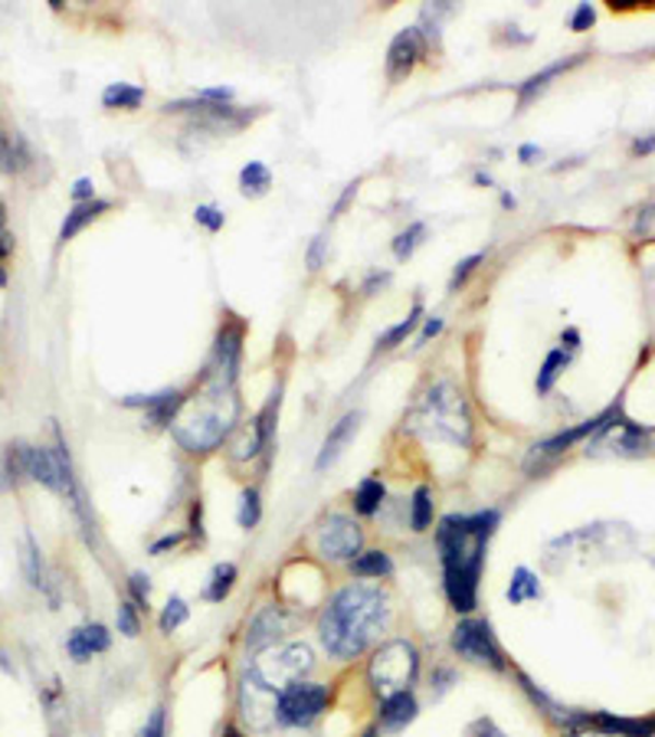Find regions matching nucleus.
Returning <instances> with one entry per match:
<instances>
[{"label":"nucleus","mask_w":655,"mask_h":737,"mask_svg":"<svg viewBox=\"0 0 655 737\" xmlns=\"http://www.w3.org/2000/svg\"><path fill=\"white\" fill-rule=\"evenodd\" d=\"M632 151H635V154H648V151H655V135H652V138H645V141L639 138V141L632 144Z\"/></svg>","instance_id":"nucleus-46"},{"label":"nucleus","mask_w":655,"mask_h":737,"mask_svg":"<svg viewBox=\"0 0 655 737\" xmlns=\"http://www.w3.org/2000/svg\"><path fill=\"white\" fill-rule=\"evenodd\" d=\"M321 250H324V237H318L314 246H311V253H308V266H311V269L321 266Z\"/></svg>","instance_id":"nucleus-44"},{"label":"nucleus","mask_w":655,"mask_h":737,"mask_svg":"<svg viewBox=\"0 0 655 737\" xmlns=\"http://www.w3.org/2000/svg\"><path fill=\"white\" fill-rule=\"evenodd\" d=\"M580 60H583V56H570V60H561V63H551V66H548V69H541V73H538V76H531V79H528V82H525V86H522V89H518V105H522V109H525V105H528V102H531V99H535V96H541V92H544V89H548V82H551V79H554V76H561V73H567V69H570V66H577V63H580Z\"/></svg>","instance_id":"nucleus-19"},{"label":"nucleus","mask_w":655,"mask_h":737,"mask_svg":"<svg viewBox=\"0 0 655 737\" xmlns=\"http://www.w3.org/2000/svg\"><path fill=\"white\" fill-rule=\"evenodd\" d=\"M194 220H197V224H204V227H207V230H214V233L223 227V214H220L217 207H210V204H207V207H197V211H194Z\"/></svg>","instance_id":"nucleus-36"},{"label":"nucleus","mask_w":655,"mask_h":737,"mask_svg":"<svg viewBox=\"0 0 655 737\" xmlns=\"http://www.w3.org/2000/svg\"><path fill=\"white\" fill-rule=\"evenodd\" d=\"M423 233H426V227H423V224H413L410 230H403V233L394 240V256H397V259H407V256L416 250V243H420V237H423Z\"/></svg>","instance_id":"nucleus-31"},{"label":"nucleus","mask_w":655,"mask_h":737,"mask_svg":"<svg viewBox=\"0 0 655 737\" xmlns=\"http://www.w3.org/2000/svg\"><path fill=\"white\" fill-rule=\"evenodd\" d=\"M420 315H423V305L416 302V305H413V312H410V315H407V318H403L400 325H394V328H390L387 334H381V338H377V351H390V347L403 344V341H407V338L413 334V328L420 325Z\"/></svg>","instance_id":"nucleus-25"},{"label":"nucleus","mask_w":655,"mask_h":737,"mask_svg":"<svg viewBox=\"0 0 655 737\" xmlns=\"http://www.w3.org/2000/svg\"><path fill=\"white\" fill-rule=\"evenodd\" d=\"M416 672H420V652L413 649V643L407 639H390L384 643L374 659H371V685L384 695H394V691H410V685L416 682Z\"/></svg>","instance_id":"nucleus-5"},{"label":"nucleus","mask_w":655,"mask_h":737,"mask_svg":"<svg viewBox=\"0 0 655 737\" xmlns=\"http://www.w3.org/2000/svg\"><path fill=\"white\" fill-rule=\"evenodd\" d=\"M384 482L381 479H364L361 485H358V492H355V511L358 514H364V518H371V514H377L381 511V505H384Z\"/></svg>","instance_id":"nucleus-21"},{"label":"nucleus","mask_w":655,"mask_h":737,"mask_svg":"<svg viewBox=\"0 0 655 737\" xmlns=\"http://www.w3.org/2000/svg\"><path fill=\"white\" fill-rule=\"evenodd\" d=\"M181 544V534H168V537H160L154 547H151V555H164V550H168V547H178Z\"/></svg>","instance_id":"nucleus-43"},{"label":"nucleus","mask_w":655,"mask_h":737,"mask_svg":"<svg viewBox=\"0 0 655 737\" xmlns=\"http://www.w3.org/2000/svg\"><path fill=\"white\" fill-rule=\"evenodd\" d=\"M24 167V161L17 157V148H14V141L0 131V170L4 174H14V170H21Z\"/></svg>","instance_id":"nucleus-32"},{"label":"nucleus","mask_w":655,"mask_h":737,"mask_svg":"<svg viewBox=\"0 0 655 737\" xmlns=\"http://www.w3.org/2000/svg\"><path fill=\"white\" fill-rule=\"evenodd\" d=\"M481 263V253H475V256H468V259H462L459 266H455V272H452V279H449V292H455L472 272H475V266Z\"/></svg>","instance_id":"nucleus-34"},{"label":"nucleus","mask_w":655,"mask_h":737,"mask_svg":"<svg viewBox=\"0 0 655 737\" xmlns=\"http://www.w3.org/2000/svg\"><path fill=\"white\" fill-rule=\"evenodd\" d=\"M364 737H377V727H368V730H364Z\"/></svg>","instance_id":"nucleus-49"},{"label":"nucleus","mask_w":655,"mask_h":737,"mask_svg":"<svg viewBox=\"0 0 655 737\" xmlns=\"http://www.w3.org/2000/svg\"><path fill=\"white\" fill-rule=\"evenodd\" d=\"M14 250L11 233H8V214H4V201H0V259H8Z\"/></svg>","instance_id":"nucleus-38"},{"label":"nucleus","mask_w":655,"mask_h":737,"mask_svg":"<svg viewBox=\"0 0 655 737\" xmlns=\"http://www.w3.org/2000/svg\"><path fill=\"white\" fill-rule=\"evenodd\" d=\"M118 633H125V636H138L134 603H121V607H118Z\"/></svg>","instance_id":"nucleus-35"},{"label":"nucleus","mask_w":655,"mask_h":737,"mask_svg":"<svg viewBox=\"0 0 655 737\" xmlns=\"http://www.w3.org/2000/svg\"><path fill=\"white\" fill-rule=\"evenodd\" d=\"M465 737H505V730L496 721H491V717H478V721L468 724Z\"/></svg>","instance_id":"nucleus-33"},{"label":"nucleus","mask_w":655,"mask_h":737,"mask_svg":"<svg viewBox=\"0 0 655 737\" xmlns=\"http://www.w3.org/2000/svg\"><path fill=\"white\" fill-rule=\"evenodd\" d=\"M358 423H361V414H345L338 423H335V430L328 433V440H324V446H321V453H318V459H314V469L318 472H324L328 466H332L342 453H345V446L355 440V433H358Z\"/></svg>","instance_id":"nucleus-14"},{"label":"nucleus","mask_w":655,"mask_h":737,"mask_svg":"<svg viewBox=\"0 0 655 737\" xmlns=\"http://www.w3.org/2000/svg\"><path fill=\"white\" fill-rule=\"evenodd\" d=\"M233 584H236V568L233 564H217L214 574H210V584H207L204 597L214 600V603H220L233 590Z\"/></svg>","instance_id":"nucleus-26"},{"label":"nucleus","mask_w":655,"mask_h":737,"mask_svg":"<svg viewBox=\"0 0 655 737\" xmlns=\"http://www.w3.org/2000/svg\"><path fill=\"white\" fill-rule=\"evenodd\" d=\"M328 701H332V691H328V685H318V682H292L288 688L279 691L275 721L285 724V727H305V724H311L328 708Z\"/></svg>","instance_id":"nucleus-6"},{"label":"nucleus","mask_w":655,"mask_h":737,"mask_svg":"<svg viewBox=\"0 0 655 737\" xmlns=\"http://www.w3.org/2000/svg\"><path fill=\"white\" fill-rule=\"evenodd\" d=\"M538 597H541L538 577H535L528 568H518V571H515V581H512V587H509V600H512V603H525V600H538Z\"/></svg>","instance_id":"nucleus-27"},{"label":"nucleus","mask_w":655,"mask_h":737,"mask_svg":"<svg viewBox=\"0 0 655 737\" xmlns=\"http://www.w3.org/2000/svg\"><path fill=\"white\" fill-rule=\"evenodd\" d=\"M240 351H243V325H223L207 364L204 384L207 387H233L236 384V367H240Z\"/></svg>","instance_id":"nucleus-9"},{"label":"nucleus","mask_w":655,"mask_h":737,"mask_svg":"<svg viewBox=\"0 0 655 737\" xmlns=\"http://www.w3.org/2000/svg\"><path fill=\"white\" fill-rule=\"evenodd\" d=\"M223 737H243V734H240L236 727H227V730H223Z\"/></svg>","instance_id":"nucleus-48"},{"label":"nucleus","mask_w":655,"mask_h":737,"mask_svg":"<svg viewBox=\"0 0 655 737\" xmlns=\"http://www.w3.org/2000/svg\"><path fill=\"white\" fill-rule=\"evenodd\" d=\"M240 501H243V505H240V524H243V528L249 531V528H256V524H259V518H262L259 492H256V488H246Z\"/></svg>","instance_id":"nucleus-29"},{"label":"nucleus","mask_w":655,"mask_h":737,"mask_svg":"<svg viewBox=\"0 0 655 737\" xmlns=\"http://www.w3.org/2000/svg\"><path fill=\"white\" fill-rule=\"evenodd\" d=\"M593 24V8L590 4H580L577 11H574V17H570V27L574 30H587Z\"/></svg>","instance_id":"nucleus-40"},{"label":"nucleus","mask_w":655,"mask_h":737,"mask_svg":"<svg viewBox=\"0 0 655 737\" xmlns=\"http://www.w3.org/2000/svg\"><path fill=\"white\" fill-rule=\"evenodd\" d=\"M410 427L429 440H446V443H459L468 446L472 440V417H468V404L462 397V391L449 381L436 384L423 404L416 407Z\"/></svg>","instance_id":"nucleus-4"},{"label":"nucleus","mask_w":655,"mask_h":737,"mask_svg":"<svg viewBox=\"0 0 655 737\" xmlns=\"http://www.w3.org/2000/svg\"><path fill=\"white\" fill-rule=\"evenodd\" d=\"M184 620H188V603L181 597H171L168 607H164V613H160V630L175 633L178 626H184Z\"/></svg>","instance_id":"nucleus-30"},{"label":"nucleus","mask_w":655,"mask_h":737,"mask_svg":"<svg viewBox=\"0 0 655 737\" xmlns=\"http://www.w3.org/2000/svg\"><path fill=\"white\" fill-rule=\"evenodd\" d=\"M102 102H105V109H138L144 102V89L125 86V82H112L102 92Z\"/></svg>","instance_id":"nucleus-24"},{"label":"nucleus","mask_w":655,"mask_h":737,"mask_svg":"<svg viewBox=\"0 0 655 737\" xmlns=\"http://www.w3.org/2000/svg\"><path fill=\"white\" fill-rule=\"evenodd\" d=\"M318 550L332 561H355L361 550V528L345 514H332L318 528Z\"/></svg>","instance_id":"nucleus-10"},{"label":"nucleus","mask_w":655,"mask_h":737,"mask_svg":"<svg viewBox=\"0 0 655 737\" xmlns=\"http://www.w3.org/2000/svg\"><path fill=\"white\" fill-rule=\"evenodd\" d=\"M442 331V318H426V325H423V334H420V344H426L433 334H439Z\"/></svg>","instance_id":"nucleus-42"},{"label":"nucleus","mask_w":655,"mask_h":737,"mask_svg":"<svg viewBox=\"0 0 655 737\" xmlns=\"http://www.w3.org/2000/svg\"><path fill=\"white\" fill-rule=\"evenodd\" d=\"M499 528V511L446 514L436 528V544L446 574V597L452 610L472 613L478 600V577L485 564V544Z\"/></svg>","instance_id":"nucleus-1"},{"label":"nucleus","mask_w":655,"mask_h":737,"mask_svg":"<svg viewBox=\"0 0 655 737\" xmlns=\"http://www.w3.org/2000/svg\"><path fill=\"white\" fill-rule=\"evenodd\" d=\"M128 587H131V597H134V603L147 607V597H151V584H147V577H144V574H131Z\"/></svg>","instance_id":"nucleus-37"},{"label":"nucleus","mask_w":655,"mask_h":737,"mask_svg":"<svg viewBox=\"0 0 655 737\" xmlns=\"http://www.w3.org/2000/svg\"><path fill=\"white\" fill-rule=\"evenodd\" d=\"M570 354H574V351H564V344H561V347H554V351L544 357L541 371H538V394H541V397H544V394H551L554 381L561 378V371H564L567 360H570Z\"/></svg>","instance_id":"nucleus-20"},{"label":"nucleus","mask_w":655,"mask_h":737,"mask_svg":"<svg viewBox=\"0 0 655 737\" xmlns=\"http://www.w3.org/2000/svg\"><path fill=\"white\" fill-rule=\"evenodd\" d=\"M282 630H285V617H282L275 607H266V610L253 620L249 636H246V646L256 652V649H262V646L275 643V639L282 636Z\"/></svg>","instance_id":"nucleus-16"},{"label":"nucleus","mask_w":655,"mask_h":737,"mask_svg":"<svg viewBox=\"0 0 655 737\" xmlns=\"http://www.w3.org/2000/svg\"><path fill=\"white\" fill-rule=\"evenodd\" d=\"M240 417V401L233 387H207L201 391V404L178 420L175 427V440L188 449V453H210L217 449L236 427Z\"/></svg>","instance_id":"nucleus-3"},{"label":"nucleus","mask_w":655,"mask_h":737,"mask_svg":"<svg viewBox=\"0 0 655 737\" xmlns=\"http://www.w3.org/2000/svg\"><path fill=\"white\" fill-rule=\"evenodd\" d=\"M108 646H112V639H108L105 626H99V623L82 626V630H76V633L66 639V649H69V656H73L76 662H86L92 652H105Z\"/></svg>","instance_id":"nucleus-15"},{"label":"nucleus","mask_w":655,"mask_h":737,"mask_svg":"<svg viewBox=\"0 0 655 737\" xmlns=\"http://www.w3.org/2000/svg\"><path fill=\"white\" fill-rule=\"evenodd\" d=\"M416 717V698L410 691H394L384 698V708H381V724L390 727V730H400L407 727L410 721Z\"/></svg>","instance_id":"nucleus-17"},{"label":"nucleus","mask_w":655,"mask_h":737,"mask_svg":"<svg viewBox=\"0 0 655 737\" xmlns=\"http://www.w3.org/2000/svg\"><path fill=\"white\" fill-rule=\"evenodd\" d=\"M452 649L462 659H472L478 665H491V669H505V656L491 636V626L485 620H465L452 630Z\"/></svg>","instance_id":"nucleus-8"},{"label":"nucleus","mask_w":655,"mask_h":737,"mask_svg":"<svg viewBox=\"0 0 655 737\" xmlns=\"http://www.w3.org/2000/svg\"><path fill=\"white\" fill-rule=\"evenodd\" d=\"M351 571L358 574V577H390L394 574V564H390V558L384 555V550H368V555H358L355 561H351Z\"/></svg>","instance_id":"nucleus-22"},{"label":"nucleus","mask_w":655,"mask_h":737,"mask_svg":"<svg viewBox=\"0 0 655 737\" xmlns=\"http://www.w3.org/2000/svg\"><path fill=\"white\" fill-rule=\"evenodd\" d=\"M269 183H272V174H269V167L259 164V161H249V164L240 170V188H243L246 198L266 194V191H269Z\"/></svg>","instance_id":"nucleus-23"},{"label":"nucleus","mask_w":655,"mask_h":737,"mask_svg":"<svg viewBox=\"0 0 655 737\" xmlns=\"http://www.w3.org/2000/svg\"><path fill=\"white\" fill-rule=\"evenodd\" d=\"M184 394L181 391H160V394H151V397H128L125 407H144L147 414V423L154 427H171L178 410L184 407Z\"/></svg>","instance_id":"nucleus-13"},{"label":"nucleus","mask_w":655,"mask_h":737,"mask_svg":"<svg viewBox=\"0 0 655 737\" xmlns=\"http://www.w3.org/2000/svg\"><path fill=\"white\" fill-rule=\"evenodd\" d=\"M311 669V649L301 646V643H292V646H282L262 659H256L249 665V672L272 691H282L288 688L292 682H301V675Z\"/></svg>","instance_id":"nucleus-7"},{"label":"nucleus","mask_w":655,"mask_h":737,"mask_svg":"<svg viewBox=\"0 0 655 737\" xmlns=\"http://www.w3.org/2000/svg\"><path fill=\"white\" fill-rule=\"evenodd\" d=\"M243 714L256 724V727H269L275 721V701H279V691L266 688L253 672H246L243 678Z\"/></svg>","instance_id":"nucleus-12"},{"label":"nucleus","mask_w":655,"mask_h":737,"mask_svg":"<svg viewBox=\"0 0 655 737\" xmlns=\"http://www.w3.org/2000/svg\"><path fill=\"white\" fill-rule=\"evenodd\" d=\"M141 737H164V711L160 708L147 717V724L141 727Z\"/></svg>","instance_id":"nucleus-39"},{"label":"nucleus","mask_w":655,"mask_h":737,"mask_svg":"<svg viewBox=\"0 0 655 737\" xmlns=\"http://www.w3.org/2000/svg\"><path fill=\"white\" fill-rule=\"evenodd\" d=\"M73 198H76V204H86V201H92V180H79L76 183V191H73Z\"/></svg>","instance_id":"nucleus-41"},{"label":"nucleus","mask_w":655,"mask_h":737,"mask_svg":"<svg viewBox=\"0 0 655 737\" xmlns=\"http://www.w3.org/2000/svg\"><path fill=\"white\" fill-rule=\"evenodd\" d=\"M423 56V34L420 27H410L403 34L394 37L390 50H387V79L400 82L403 76H410V69L416 66V60Z\"/></svg>","instance_id":"nucleus-11"},{"label":"nucleus","mask_w":655,"mask_h":737,"mask_svg":"<svg viewBox=\"0 0 655 737\" xmlns=\"http://www.w3.org/2000/svg\"><path fill=\"white\" fill-rule=\"evenodd\" d=\"M108 211V201H86V204H76L69 214H66V220H63V227H60V243H66V240H73L86 224H92L99 214H105Z\"/></svg>","instance_id":"nucleus-18"},{"label":"nucleus","mask_w":655,"mask_h":737,"mask_svg":"<svg viewBox=\"0 0 655 737\" xmlns=\"http://www.w3.org/2000/svg\"><path fill=\"white\" fill-rule=\"evenodd\" d=\"M518 157L525 161V164H531L535 157H541V148H535V144H522V151H518Z\"/></svg>","instance_id":"nucleus-45"},{"label":"nucleus","mask_w":655,"mask_h":737,"mask_svg":"<svg viewBox=\"0 0 655 737\" xmlns=\"http://www.w3.org/2000/svg\"><path fill=\"white\" fill-rule=\"evenodd\" d=\"M387 617H390V607L381 587L351 584L324 607L318 623L321 643L338 659H355L381 636V630L387 626Z\"/></svg>","instance_id":"nucleus-2"},{"label":"nucleus","mask_w":655,"mask_h":737,"mask_svg":"<svg viewBox=\"0 0 655 737\" xmlns=\"http://www.w3.org/2000/svg\"><path fill=\"white\" fill-rule=\"evenodd\" d=\"M429 521H433V495H429V488H426V485H420V488L413 492L410 524H413V531H426V528H429Z\"/></svg>","instance_id":"nucleus-28"},{"label":"nucleus","mask_w":655,"mask_h":737,"mask_svg":"<svg viewBox=\"0 0 655 737\" xmlns=\"http://www.w3.org/2000/svg\"><path fill=\"white\" fill-rule=\"evenodd\" d=\"M475 183H481V188H488V183H491V177H488L485 170H478V174H475Z\"/></svg>","instance_id":"nucleus-47"}]
</instances>
